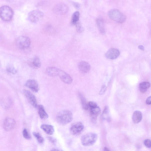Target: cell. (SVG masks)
Wrapping results in <instances>:
<instances>
[{"label": "cell", "mask_w": 151, "mask_h": 151, "mask_svg": "<svg viewBox=\"0 0 151 151\" xmlns=\"http://www.w3.org/2000/svg\"><path fill=\"white\" fill-rule=\"evenodd\" d=\"M72 112L68 110H64L59 111L57 114L56 119L58 123L62 125L67 124L73 120Z\"/></svg>", "instance_id": "1"}, {"label": "cell", "mask_w": 151, "mask_h": 151, "mask_svg": "<svg viewBox=\"0 0 151 151\" xmlns=\"http://www.w3.org/2000/svg\"><path fill=\"white\" fill-rule=\"evenodd\" d=\"M108 15L111 19L120 23L124 22L126 19V16L124 14L116 9L109 10L108 12Z\"/></svg>", "instance_id": "2"}, {"label": "cell", "mask_w": 151, "mask_h": 151, "mask_svg": "<svg viewBox=\"0 0 151 151\" xmlns=\"http://www.w3.org/2000/svg\"><path fill=\"white\" fill-rule=\"evenodd\" d=\"M97 134L94 133H89L83 135L81 137L82 144L84 146H88L93 145L97 139Z\"/></svg>", "instance_id": "3"}, {"label": "cell", "mask_w": 151, "mask_h": 151, "mask_svg": "<svg viewBox=\"0 0 151 151\" xmlns=\"http://www.w3.org/2000/svg\"><path fill=\"white\" fill-rule=\"evenodd\" d=\"M13 15V10L9 6L4 5L0 8V17L3 21H10L12 19Z\"/></svg>", "instance_id": "4"}, {"label": "cell", "mask_w": 151, "mask_h": 151, "mask_svg": "<svg viewBox=\"0 0 151 151\" xmlns=\"http://www.w3.org/2000/svg\"><path fill=\"white\" fill-rule=\"evenodd\" d=\"M15 44L17 47L21 50L28 48L31 44V41L29 37L25 36H21L16 40Z\"/></svg>", "instance_id": "5"}, {"label": "cell", "mask_w": 151, "mask_h": 151, "mask_svg": "<svg viewBox=\"0 0 151 151\" xmlns=\"http://www.w3.org/2000/svg\"><path fill=\"white\" fill-rule=\"evenodd\" d=\"M68 9V7L66 4L61 3L56 5L53 8V11L55 14L63 15L66 14Z\"/></svg>", "instance_id": "6"}, {"label": "cell", "mask_w": 151, "mask_h": 151, "mask_svg": "<svg viewBox=\"0 0 151 151\" xmlns=\"http://www.w3.org/2000/svg\"><path fill=\"white\" fill-rule=\"evenodd\" d=\"M43 16V13L38 10H34L30 12L28 14V19L31 22L35 23L38 21Z\"/></svg>", "instance_id": "7"}, {"label": "cell", "mask_w": 151, "mask_h": 151, "mask_svg": "<svg viewBox=\"0 0 151 151\" xmlns=\"http://www.w3.org/2000/svg\"><path fill=\"white\" fill-rule=\"evenodd\" d=\"M23 93L29 103L34 107H37V103L35 96L29 91L24 89Z\"/></svg>", "instance_id": "8"}, {"label": "cell", "mask_w": 151, "mask_h": 151, "mask_svg": "<svg viewBox=\"0 0 151 151\" xmlns=\"http://www.w3.org/2000/svg\"><path fill=\"white\" fill-rule=\"evenodd\" d=\"M15 124L14 119L12 118L7 117L4 121L3 126L5 130L10 131L14 128Z\"/></svg>", "instance_id": "9"}, {"label": "cell", "mask_w": 151, "mask_h": 151, "mask_svg": "<svg viewBox=\"0 0 151 151\" xmlns=\"http://www.w3.org/2000/svg\"><path fill=\"white\" fill-rule=\"evenodd\" d=\"M84 128V126L82 122H78L73 124L70 127V130L71 133L76 135L80 132Z\"/></svg>", "instance_id": "10"}, {"label": "cell", "mask_w": 151, "mask_h": 151, "mask_svg": "<svg viewBox=\"0 0 151 151\" xmlns=\"http://www.w3.org/2000/svg\"><path fill=\"white\" fill-rule=\"evenodd\" d=\"M120 52L114 48L110 49L105 53V56L108 59L114 60L119 55Z\"/></svg>", "instance_id": "11"}, {"label": "cell", "mask_w": 151, "mask_h": 151, "mask_svg": "<svg viewBox=\"0 0 151 151\" xmlns=\"http://www.w3.org/2000/svg\"><path fill=\"white\" fill-rule=\"evenodd\" d=\"M58 76L61 81L65 83L70 84L73 81V79L71 76L62 70H60Z\"/></svg>", "instance_id": "12"}, {"label": "cell", "mask_w": 151, "mask_h": 151, "mask_svg": "<svg viewBox=\"0 0 151 151\" xmlns=\"http://www.w3.org/2000/svg\"><path fill=\"white\" fill-rule=\"evenodd\" d=\"M26 87L35 92H37L39 90V86L37 81L34 79H29L25 83Z\"/></svg>", "instance_id": "13"}, {"label": "cell", "mask_w": 151, "mask_h": 151, "mask_svg": "<svg viewBox=\"0 0 151 151\" xmlns=\"http://www.w3.org/2000/svg\"><path fill=\"white\" fill-rule=\"evenodd\" d=\"M60 69L54 67H48L45 70V73L47 75L52 77L58 76Z\"/></svg>", "instance_id": "14"}, {"label": "cell", "mask_w": 151, "mask_h": 151, "mask_svg": "<svg viewBox=\"0 0 151 151\" xmlns=\"http://www.w3.org/2000/svg\"><path fill=\"white\" fill-rule=\"evenodd\" d=\"M78 68L81 73H86L89 71L91 67L88 63L85 61H82L79 63Z\"/></svg>", "instance_id": "15"}, {"label": "cell", "mask_w": 151, "mask_h": 151, "mask_svg": "<svg viewBox=\"0 0 151 151\" xmlns=\"http://www.w3.org/2000/svg\"><path fill=\"white\" fill-rule=\"evenodd\" d=\"M90 109L91 119L93 122H95L96 121L97 116L100 113V109L99 107L97 106Z\"/></svg>", "instance_id": "16"}, {"label": "cell", "mask_w": 151, "mask_h": 151, "mask_svg": "<svg viewBox=\"0 0 151 151\" xmlns=\"http://www.w3.org/2000/svg\"><path fill=\"white\" fill-rule=\"evenodd\" d=\"M40 128L46 133L49 135L53 134L54 132V127L51 125L43 124L41 125Z\"/></svg>", "instance_id": "17"}, {"label": "cell", "mask_w": 151, "mask_h": 151, "mask_svg": "<svg viewBox=\"0 0 151 151\" xmlns=\"http://www.w3.org/2000/svg\"><path fill=\"white\" fill-rule=\"evenodd\" d=\"M142 117V113L140 111H136L134 112L132 115V121L134 123H138L141 121Z\"/></svg>", "instance_id": "18"}, {"label": "cell", "mask_w": 151, "mask_h": 151, "mask_svg": "<svg viewBox=\"0 0 151 151\" xmlns=\"http://www.w3.org/2000/svg\"><path fill=\"white\" fill-rule=\"evenodd\" d=\"M37 107L38 113L40 118L43 119L47 118L48 115L45 111L43 106L39 105Z\"/></svg>", "instance_id": "19"}, {"label": "cell", "mask_w": 151, "mask_h": 151, "mask_svg": "<svg viewBox=\"0 0 151 151\" xmlns=\"http://www.w3.org/2000/svg\"><path fill=\"white\" fill-rule=\"evenodd\" d=\"M96 22L100 32L102 34H104L105 31L103 20L101 18H99L96 19Z\"/></svg>", "instance_id": "20"}, {"label": "cell", "mask_w": 151, "mask_h": 151, "mask_svg": "<svg viewBox=\"0 0 151 151\" xmlns=\"http://www.w3.org/2000/svg\"><path fill=\"white\" fill-rule=\"evenodd\" d=\"M41 62L38 56H35L31 62L30 65L33 68L35 69H37L40 68L41 66Z\"/></svg>", "instance_id": "21"}, {"label": "cell", "mask_w": 151, "mask_h": 151, "mask_svg": "<svg viewBox=\"0 0 151 151\" xmlns=\"http://www.w3.org/2000/svg\"><path fill=\"white\" fill-rule=\"evenodd\" d=\"M150 84L148 82H143L140 83L139 85L140 91L142 93L146 92L147 89L150 87Z\"/></svg>", "instance_id": "22"}, {"label": "cell", "mask_w": 151, "mask_h": 151, "mask_svg": "<svg viewBox=\"0 0 151 151\" xmlns=\"http://www.w3.org/2000/svg\"><path fill=\"white\" fill-rule=\"evenodd\" d=\"M78 96L83 108L85 110L88 109L89 108V106L88 103L87 102L86 98L81 93H79Z\"/></svg>", "instance_id": "23"}, {"label": "cell", "mask_w": 151, "mask_h": 151, "mask_svg": "<svg viewBox=\"0 0 151 151\" xmlns=\"http://www.w3.org/2000/svg\"><path fill=\"white\" fill-rule=\"evenodd\" d=\"M80 16V13L78 11L75 12L72 16L71 23L72 24L75 25L78 22Z\"/></svg>", "instance_id": "24"}, {"label": "cell", "mask_w": 151, "mask_h": 151, "mask_svg": "<svg viewBox=\"0 0 151 151\" xmlns=\"http://www.w3.org/2000/svg\"><path fill=\"white\" fill-rule=\"evenodd\" d=\"M33 134L39 143L42 144L44 142V138L39 133L34 132L33 133Z\"/></svg>", "instance_id": "25"}, {"label": "cell", "mask_w": 151, "mask_h": 151, "mask_svg": "<svg viewBox=\"0 0 151 151\" xmlns=\"http://www.w3.org/2000/svg\"><path fill=\"white\" fill-rule=\"evenodd\" d=\"M102 116L103 118L104 119L108 120L109 119V110L107 106H106L104 108Z\"/></svg>", "instance_id": "26"}, {"label": "cell", "mask_w": 151, "mask_h": 151, "mask_svg": "<svg viewBox=\"0 0 151 151\" xmlns=\"http://www.w3.org/2000/svg\"><path fill=\"white\" fill-rule=\"evenodd\" d=\"M6 70L8 72L13 74H15L17 73V70L12 65H9L7 66Z\"/></svg>", "instance_id": "27"}, {"label": "cell", "mask_w": 151, "mask_h": 151, "mask_svg": "<svg viewBox=\"0 0 151 151\" xmlns=\"http://www.w3.org/2000/svg\"><path fill=\"white\" fill-rule=\"evenodd\" d=\"M75 25L76 26V31L78 32L81 33L83 31V28L81 24L79 22H77Z\"/></svg>", "instance_id": "28"}, {"label": "cell", "mask_w": 151, "mask_h": 151, "mask_svg": "<svg viewBox=\"0 0 151 151\" xmlns=\"http://www.w3.org/2000/svg\"><path fill=\"white\" fill-rule=\"evenodd\" d=\"M22 134L23 137L27 139H29L31 138V136L26 129L25 128L23 129Z\"/></svg>", "instance_id": "29"}, {"label": "cell", "mask_w": 151, "mask_h": 151, "mask_svg": "<svg viewBox=\"0 0 151 151\" xmlns=\"http://www.w3.org/2000/svg\"><path fill=\"white\" fill-rule=\"evenodd\" d=\"M144 144L147 147L150 148L151 147V141L149 139H145L144 141Z\"/></svg>", "instance_id": "30"}, {"label": "cell", "mask_w": 151, "mask_h": 151, "mask_svg": "<svg viewBox=\"0 0 151 151\" xmlns=\"http://www.w3.org/2000/svg\"><path fill=\"white\" fill-rule=\"evenodd\" d=\"M88 104L89 108H93L97 106L96 103L94 101H89Z\"/></svg>", "instance_id": "31"}, {"label": "cell", "mask_w": 151, "mask_h": 151, "mask_svg": "<svg viewBox=\"0 0 151 151\" xmlns=\"http://www.w3.org/2000/svg\"><path fill=\"white\" fill-rule=\"evenodd\" d=\"M106 90V87L105 85H103L101 87L99 92L100 95H103L105 93Z\"/></svg>", "instance_id": "32"}, {"label": "cell", "mask_w": 151, "mask_h": 151, "mask_svg": "<svg viewBox=\"0 0 151 151\" xmlns=\"http://www.w3.org/2000/svg\"><path fill=\"white\" fill-rule=\"evenodd\" d=\"M47 138L48 140L51 143L53 144H56L57 141L56 139L55 138L52 137H48Z\"/></svg>", "instance_id": "33"}, {"label": "cell", "mask_w": 151, "mask_h": 151, "mask_svg": "<svg viewBox=\"0 0 151 151\" xmlns=\"http://www.w3.org/2000/svg\"><path fill=\"white\" fill-rule=\"evenodd\" d=\"M146 103L148 105H150L151 104V96L148 97L146 100Z\"/></svg>", "instance_id": "34"}, {"label": "cell", "mask_w": 151, "mask_h": 151, "mask_svg": "<svg viewBox=\"0 0 151 151\" xmlns=\"http://www.w3.org/2000/svg\"><path fill=\"white\" fill-rule=\"evenodd\" d=\"M138 48L142 50H144V47L142 45H139L138 46Z\"/></svg>", "instance_id": "35"}, {"label": "cell", "mask_w": 151, "mask_h": 151, "mask_svg": "<svg viewBox=\"0 0 151 151\" xmlns=\"http://www.w3.org/2000/svg\"><path fill=\"white\" fill-rule=\"evenodd\" d=\"M104 150L105 151H109V149L107 147H105L104 148Z\"/></svg>", "instance_id": "36"}, {"label": "cell", "mask_w": 151, "mask_h": 151, "mask_svg": "<svg viewBox=\"0 0 151 151\" xmlns=\"http://www.w3.org/2000/svg\"><path fill=\"white\" fill-rule=\"evenodd\" d=\"M51 150L52 151H60L61 150H60L59 149H56L53 148Z\"/></svg>", "instance_id": "37"}]
</instances>
